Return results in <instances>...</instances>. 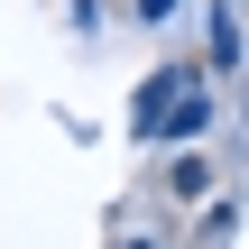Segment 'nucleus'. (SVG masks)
I'll return each instance as SVG.
<instances>
[{
	"instance_id": "nucleus-1",
	"label": "nucleus",
	"mask_w": 249,
	"mask_h": 249,
	"mask_svg": "<svg viewBox=\"0 0 249 249\" xmlns=\"http://www.w3.org/2000/svg\"><path fill=\"white\" fill-rule=\"evenodd\" d=\"M203 120H213V111H203V83H194V74L166 65V74L139 83V139H194Z\"/></svg>"
}]
</instances>
